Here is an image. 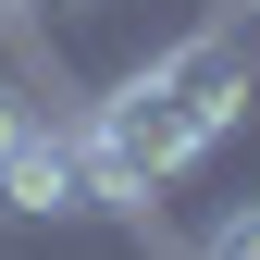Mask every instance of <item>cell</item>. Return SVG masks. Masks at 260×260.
Masks as SVG:
<instances>
[{"label": "cell", "mask_w": 260, "mask_h": 260, "mask_svg": "<svg viewBox=\"0 0 260 260\" xmlns=\"http://www.w3.org/2000/svg\"><path fill=\"white\" fill-rule=\"evenodd\" d=\"M260 112V62L236 25H186L174 50L124 62L100 100H75V149H87V211L100 223H149L161 186H186L199 161Z\"/></svg>", "instance_id": "obj_1"}, {"label": "cell", "mask_w": 260, "mask_h": 260, "mask_svg": "<svg viewBox=\"0 0 260 260\" xmlns=\"http://www.w3.org/2000/svg\"><path fill=\"white\" fill-rule=\"evenodd\" d=\"M75 211H87L75 112H25V137L0 149V223H75Z\"/></svg>", "instance_id": "obj_2"}, {"label": "cell", "mask_w": 260, "mask_h": 260, "mask_svg": "<svg viewBox=\"0 0 260 260\" xmlns=\"http://www.w3.org/2000/svg\"><path fill=\"white\" fill-rule=\"evenodd\" d=\"M25 112H38V100H25V87H13V75H0V149H13V137H25Z\"/></svg>", "instance_id": "obj_4"}, {"label": "cell", "mask_w": 260, "mask_h": 260, "mask_svg": "<svg viewBox=\"0 0 260 260\" xmlns=\"http://www.w3.org/2000/svg\"><path fill=\"white\" fill-rule=\"evenodd\" d=\"M186 260H260V199H236V211H223L211 236L186 248Z\"/></svg>", "instance_id": "obj_3"}]
</instances>
